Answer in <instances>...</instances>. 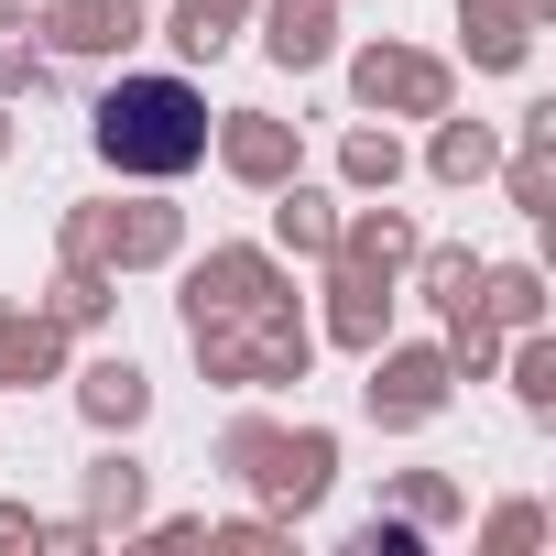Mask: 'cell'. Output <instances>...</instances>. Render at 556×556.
<instances>
[{
    "instance_id": "3957f363",
    "label": "cell",
    "mask_w": 556,
    "mask_h": 556,
    "mask_svg": "<svg viewBox=\"0 0 556 556\" xmlns=\"http://www.w3.org/2000/svg\"><path fill=\"white\" fill-rule=\"evenodd\" d=\"M55 262L164 273V262H186V207H164L153 186H142V197H77V207L55 218Z\"/></svg>"
},
{
    "instance_id": "30bf717a",
    "label": "cell",
    "mask_w": 556,
    "mask_h": 556,
    "mask_svg": "<svg viewBox=\"0 0 556 556\" xmlns=\"http://www.w3.org/2000/svg\"><path fill=\"white\" fill-rule=\"evenodd\" d=\"M415 207H382V197H361V207H339V240H328V262L317 273H350V285H393L404 295V262H415Z\"/></svg>"
},
{
    "instance_id": "4316f807",
    "label": "cell",
    "mask_w": 556,
    "mask_h": 556,
    "mask_svg": "<svg viewBox=\"0 0 556 556\" xmlns=\"http://www.w3.org/2000/svg\"><path fill=\"white\" fill-rule=\"evenodd\" d=\"M502 382L523 415H556V328H513L502 339Z\"/></svg>"
},
{
    "instance_id": "ffe728a7",
    "label": "cell",
    "mask_w": 556,
    "mask_h": 556,
    "mask_svg": "<svg viewBox=\"0 0 556 556\" xmlns=\"http://www.w3.org/2000/svg\"><path fill=\"white\" fill-rule=\"evenodd\" d=\"M404 175H415V153H404L393 121H350V131H339V186H350V197H393Z\"/></svg>"
},
{
    "instance_id": "9a60e30c",
    "label": "cell",
    "mask_w": 556,
    "mask_h": 556,
    "mask_svg": "<svg viewBox=\"0 0 556 556\" xmlns=\"http://www.w3.org/2000/svg\"><path fill=\"white\" fill-rule=\"evenodd\" d=\"M34 382H66V328L0 295V393H34Z\"/></svg>"
},
{
    "instance_id": "6da1fadb",
    "label": "cell",
    "mask_w": 556,
    "mask_h": 556,
    "mask_svg": "<svg viewBox=\"0 0 556 556\" xmlns=\"http://www.w3.org/2000/svg\"><path fill=\"white\" fill-rule=\"evenodd\" d=\"M207 88L197 77H110L99 88V110H88V142H99V164L121 175V186H175V175H197L207 164Z\"/></svg>"
},
{
    "instance_id": "836d02e7",
    "label": "cell",
    "mask_w": 556,
    "mask_h": 556,
    "mask_svg": "<svg viewBox=\"0 0 556 556\" xmlns=\"http://www.w3.org/2000/svg\"><path fill=\"white\" fill-rule=\"evenodd\" d=\"M0 164H12V99H0Z\"/></svg>"
},
{
    "instance_id": "f1b7e54d",
    "label": "cell",
    "mask_w": 556,
    "mask_h": 556,
    "mask_svg": "<svg viewBox=\"0 0 556 556\" xmlns=\"http://www.w3.org/2000/svg\"><path fill=\"white\" fill-rule=\"evenodd\" d=\"M545 534H556V513H545L534 491H513V502H491V513H480V556H534Z\"/></svg>"
},
{
    "instance_id": "4dcf8cb0",
    "label": "cell",
    "mask_w": 556,
    "mask_h": 556,
    "mask_svg": "<svg viewBox=\"0 0 556 556\" xmlns=\"http://www.w3.org/2000/svg\"><path fill=\"white\" fill-rule=\"evenodd\" d=\"M350 556H426V534H415L404 513H371V523L350 534Z\"/></svg>"
},
{
    "instance_id": "5bb4252c",
    "label": "cell",
    "mask_w": 556,
    "mask_h": 556,
    "mask_svg": "<svg viewBox=\"0 0 556 556\" xmlns=\"http://www.w3.org/2000/svg\"><path fill=\"white\" fill-rule=\"evenodd\" d=\"M77 415H88L99 437H131V426L153 415V371H142L131 350H99V361L77 371Z\"/></svg>"
},
{
    "instance_id": "cb8c5ba5",
    "label": "cell",
    "mask_w": 556,
    "mask_h": 556,
    "mask_svg": "<svg viewBox=\"0 0 556 556\" xmlns=\"http://www.w3.org/2000/svg\"><path fill=\"white\" fill-rule=\"evenodd\" d=\"M45 317H55L66 339H77V328H110V317H121V273H99V262H55Z\"/></svg>"
},
{
    "instance_id": "83f0119b",
    "label": "cell",
    "mask_w": 556,
    "mask_h": 556,
    "mask_svg": "<svg viewBox=\"0 0 556 556\" xmlns=\"http://www.w3.org/2000/svg\"><path fill=\"white\" fill-rule=\"evenodd\" d=\"M502 339H513V328H491L480 306H447V339H437V350H447L458 382H491V371H502Z\"/></svg>"
},
{
    "instance_id": "277c9868",
    "label": "cell",
    "mask_w": 556,
    "mask_h": 556,
    "mask_svg": "<svg viewBox=\"0 0 556 556\" xmlns=\"http://www.w3.org/2000/svg\"><path fill=\"white\" fill-rule=\"evenodd\" d=\"M350 110H361V121H437V110H458V66L426 55V45L371 34V45L350 55Z\"/></svg>"
},
{
    "instance_id": "4fadbf2b",
    "label": "cell",
    "mask_w": 556,
    "mask_h": 556,
    "mask_svg": "<svg viewBox=\"0 0 556 556\" xmlns=\"http://www.w3.org/2000/svg\"><path fill=\"white\" fill-rule=\"evenodd\" d=\"M77 513H88L99 534H131V523L153 513V469L131 458V437H110V447L77 469Z\"/></svg>"
},
{
    "instance_id": "7402d4cb",
    "label": "cell",
    "mask_w": 556,
    "mask_h": 556,
    "mask_svg": "<svg viewBox=\"0 0 556 556\" xmlns=\"http://www.w3.org/2000/svg\"><path fill=\"white\" fill-rule=\"evenodd\" d=\"M458 45H469L480 77H523L534 66V23H513L502 0H458Z\"/></svg>"
},
{
    "instance_id": "ac0fdd59",
    "label": "cell",
    "mask_w": 556,
    "mask_h": 556,
    "mask_svg": "<svg viewBox=\"0 0 556 556\" xmlns=\"http://www.w3.org/2000/svg\"><path fill=\"white\" fill-rule=\"evenodd\" d=\"M153 34H164L186 66H218V55L251 34V0H164V12H153Z\"/></svg>"
},
{
    "instance_id": "603a6c76",
    "label": "cell",
    "mask_w": 556,
    "mask_h": 556,
    "mask_svg": "<svg viewBox=\"0 0 556 556\" xmlns=\"http://www.w3.org/2000/svg\"><path fill=\"white\" fill-rule=\"evenodd\" d=\"M480 317H491V328H556L545 262H491V273H480Z\"/></svg>"
},
{
    "instance_id": "7a4b0ae2",
    "label": "cell",
    "mask_w": 556,
    "mask_h": 556,
    "mask_svg": "<svg viewBox=\"0 0 556 556\" xmlns=\"http://www.w3.org/2000/svg\"><path fill=\"white\" fill-rule=\"evenodd\" d=\"M186 350L218 393H285L317 371V317L285 295V306H262V317H186Z\"/></svg>"
},
{
    "instance_id": "8992f818",
    "label": "cell",
    "mask_w": 556,
    "mask_h": 556,
    "mask_svg": "<svg viewBox=\"0 0 556 556\" xmlns=\"http://www.w3.org/2000/svg\"><path fill=\"white\" fill-rule=\"evenodd\" d=\"M285 295H295V273H285L273 240H207L186 262V285H175V317H262Z\"/></svg>"
},
{
    "instance_id": "f546056e",
    "label": "cell",
    "mask_w": 556,
    "mask_h": 556,
    "mask_svg": "<svg viewBox=\"0 0 556 556\" xmlns=\"http://www.w3.org/2000/svg\"><path fill=\"white\" fill-rule=\"evenodd\" d=\"M273 437H285L273 415H229V426H218V480H240V491H251V480H262V458H273Z\"/></svg>"
},
{
    "instance_id": "52a82bcc",
    "label": "cell",
    "mask_w": 556,
    "mask_h": 556,
    "mask_svg": "<svg viewBox=\"0 0 556 556\" xmlns=\"http://www.w3.org/2000/svg\"><path fill=\"white\" fill-rule=\"evenodd\" d=\"M34 34L66 66H131L153 45V0H34Z\"/></svg>"
},
{
    "instance_id": "484cf974",
    "label": "cell",
    "mask_w": 556,
    "mask_h": 556,
    "mask_svg": "<svg viewBox=\"0 0 556 556\" xmlns=\"http://www.w3.org/2000/svg\"><path fill=\"white\" fill-rule=\"evenodd\" d=\"M382 513H404L415 534H447V523L469 513V491H458L447 469H393V480H382Z\"/></svg>"
},
{
    "instance_id": "d4e9b609",
    "label": "cell",
    "mask_w": 556,
    "mask_h": 556,
    "mask_svg": "<svg viewBox=\"0 0 556 556\" xmlns=\"http://www.w3.org/2000/svg\"><path fill=\"white\" fill-rule=\"evenodd\" d=\"M55 88V55L34 34V0H0V99H45Z\"/></svg>"
},
{
    "instance_id": "5b68a950",
    "label": "cell",
    "mask_w": 556,
    "mask_h": 556,
    "mask_svg": "<svg viewBox=\"0 0 556 556\" xmlns=\"http://www.w3.org/2000/svg\"><path fill=\"white\" fill-rule=\"evenodd\" d=\"M447 393H458V371H447V350H437V339H382V350H361V415H371L382 437L437 426V415H447Z\"/></svg>"
},
{
    "instance_id": "ba28073f",
    "label": "cell",
    "mask_w": 556,
    "mask_h": 556,
    "mask_svg": "<svg viewBox=\"0 0 556 556\" xmlns=\"http://www.w3.org/2000/svg\"><path fill=\"white\" fill-rule=\"evenodd\" d=\"M328 491H339V426H285L273 458H262V480H251V502H262L273 523H306Z\"/></svg>"
},
{
    "instance_id": "44dd1931",
    "label": "cell",
    "mask_w": 556,
    "mask_h": 556,
    "mask_svg": "<svg viewBox=\"0 0 556 556\" xmlns=\"http://www.w3.org/2000/svg\"><path fill=\"white\" fill-rule=\"evenodd\" d=\"M480 273H491V251H469V240H415V262H404V285L447 317V306H480Z\"/></svg>"
},
{
    "instance_id": "8fae6325",
    "label": "cell",
    "mask_w": 556,
    "mask_h": 556,
    "mask_svg": "<svg viewBox=\"0 0 556 556\" xmlns=\"http://www.w3.org/2000/svg\"><path fill=\"white\" fill-rule=\"evenodd\" d=\"M502 197H513V218H556V99H523V121H513V142H502Z\"/></svg>"
},
{
    "instance_id": "d6a6232c",
    "label": "cell",
    "mask_w": 556,
    "mask_h": 556,
    "mask_svg": "<svg viewBox=\"0 0 556 556\" xmlns=\"http://www.w3.org/2000/svg\"><path fill=\"white\" fill-rule=\"evenodd\" d=\"M502 12H513V23H534V34H545V23H556V0H502Z\"/></svg>"
},
{
    "instance_id": "7c38bea8",
    "label": "cell",
    "mask_w": 556,
    "mask_h": 556,
    "mask_svg": "<svg viewBox=\"0 0 556 556\" xmlns=\"http://www.w3.org/2000/svg\"><path fill=\"white\" fill-rule=\"evenodd\" d=\"M251 34L285 77H317L339 55V0H251Z\"/></svg>"
},
{
    "instance_id": "d6986e66",
    "label": "cell",
    "mask_w": 556,
    "mask_h": 556,
    "mask_svg": "<svg viewBox=\"0 0 556 556\" xmlns=\"http://www.w3.org/2000/svg\"><path fill=\"white\" fill-rule=\"evenodd\" d=\"M328 240H339V186L285 175V186H273V251H285V262H328Z\"/></svg>"
},
{
    "instance_id": "1f68e13d",
    "label": "cell",
    "mask_w": 556,
    "mask_h": 556,
    "mask_svg": "<svg viewBox=\"0 0 556 556\" xmlns=\"http://www.w3.org/2000/svg\"><path fill=\"white\" fill-rule=\"evenodd\" d=\"M12 545H45V513L34 502H0V556H12Z\"/></svg>"
},
{
    "instance_id": "9c48e42d",
    "label": "cell",
    "mask_w": 556,
    "mask_h": 556,
    "mask_svg": "<svg viewBox=\"0 0 556 556\" xmlns=\"http://www.w3.org/2000/svg\"><path fill=\"white\" fill-rule=\"evenodd\" d=\"M207 153H218V175L251 186V197H273L285 175H306V131L273 121V110H218V121H207Z\"/></svg>"
},
{
    "instance_id": "2e32d148",
    "label": "cell",
    "mask_w": 556,
    "mask_h": 556,
    "mask_svg": "<svg viewBox=\"0 0 556 556\" xmlns=\"http://www.w3.org/2000/svg\"><path fill=\"white\" fill-rule=\"evenodd\" d=\"M393 339V285H350V273H328V306H317V350H382Z\"/></svg>"
},
{
    "instance_id": "e0dca14e",
    "label": "cell",
    "mask_w": 556,
    "mask_h": 556,
    "mask_svg": "<svg viewBox=\"0 0 556 556\" xmlns=\"http://www.w3.org/2000/svg\"><path fill=\"white\" fill-rule=\"evenodd\" d=\"M491 164H502V121H458V110H437L426 121V175L437 186H491Z\"/></svg>"
}]
</instances>
